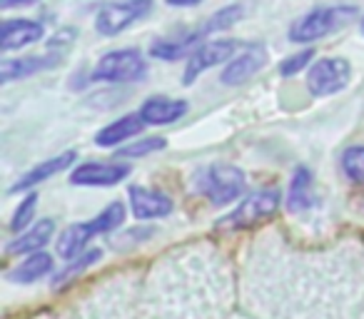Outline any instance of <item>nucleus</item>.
I'll return each mask as SVG.
<instances>
[{"label": "nucleus", "instance_id": "nucleus-14", "mask_svg": "<svg viewBox=\"0 0 364 319\" xmlns=\"http://www.w3.org/2000/svg\"><path fill=\"white\" fill-rule=\"evenodd\" d=\"M188 112V102L172 100V97H150L140 107V115L147 125H170Z\"/></svg>", "mask_w": 364, "mask_h": 319}, {"label": "nucleus", "instance_id": "nucleus-25", "mask_svg": "<svg viewBox=\"0 0 364 319\" xmlns=\"http://www.w3.org/2000/svg\"><path fill=\"white\" fill-rule=\"evenodd\" d=\"M97 259H100V249H90L87 254H82L80 257V262H75V264H70V267L65 269L63 274H58V282H55V287H60L63 282H68L70 277H75V274H80L82 269H87L90 264H95Z\"/></svg>", "mask_w": 364, "mask_h": 319}, {"label": "nucleus", "instance_id": "nucleus-4", "mask_svg": "<svg viewBox=\"0 0 364 319\" xmlns=\"http://www.w3.org/2000/svg\"><path fill=\"white\" fill-rule=\"evenodd\" d=\"M152 0H115V3H105L100 6L95 16V28L100 36H120L137 21L150 16Z\"/></svg>", "mask_w": 364, "mask_h": 319}, {"label": "nucleus", "instance_id": "nucleus-19", "mask_svg": "<svg viewBox=\"0 0 364 319\" xmlns=\"http://www.w3.org/2000/svg\"><path fill=\"white\" fill-rule=\"evenodd\" d=\"M314 205V193H312V175L307 168H299L294 173V180L289 185V198L287 207L289 212H304Z\"/></svg>", "mask_w": 364, "mask_h": 319}, {"label": "nucleus", "instance_id": "nucleus-23", "mask_svg": "<svg viewBox=\"0 0 364 319\" xmlns=\"http://www.w3.org/2000/svg\"><path fill=\"white\" fill-rule=\"evenodd\" d=\"M167 142L162 137H147V140H140L135 145H127L120 150V157H142V155H150V152L162 150Z\"/></svg>", "mask_w": 364, "mask_h": 319}, {"label": "nucleus", "instance_id": "nucleus-24", "mask_svg": "<svg viewBox=\"0 0 364 319\" xmlns=\"http://www.w3.org/2000/svg\"><path fill=\"white\" fill-rule=\"evenodd\" d=\"M36 195H28L26 200L21 202V207L16 210V215H13V222H11V227H13V232H21L23 227H28V222L33 220V215H36Z\"/></svg>", "mask_w": 364, "mask_h": 319}, {"label": "nucleus", "instance_id": "nucleus-27", "mask_svg": "<svg viewBox=\"0 0 364 319\" xmlns=\"http://www.w3.org/2000/svg\"><path fill=\"white\" fill-rule=\"evenodd\" d=\"M36 0H0V8H6V11H11V8H18V6H33Z\"/></svg>", "mask_w": 364, "mask_h": 319}, {"label": "nucleus", "instance_id": "nucleus-2", "mask_svg": "<svg viewBox=\"0 0 364 319\" xmlns=\"http://www.w3.org/2000/svg\"><path fill=\"white\" fill-rule=\"evenodd\" d=\"M357 16V8L352 6H332V8H317L302 16L292 28H289V40L292 43H314L319 38L329 36L337 28L347 26Z\"/></svg>", "mask_w": 364, "mask_h": 319}, {"label": "nucleus", "instance_id": "nucleus-20", "mask_svg": "<svg viewBox=\"0 0 364 319\" xmlns=\"http://www.w3.org/2000/svg\"><path fill=\"white\" fill-rule=\"evenodd\" d=\"M53 269V257L46 252H33L28 259H23L16 269L11 272L13 282H36V279L46 277L48 272Z\"/></svg>", "mask_w": 364, "mask_h": 319}, {"label": "nucleus", "instance_id": "nucleus-7", "mask_svg": "<svg viewBox=\"0 0 364 319\" xmlns=\"http://www.w3.org/2000/svg\"><path fill=\"white\" fill-rule=\"evenodd\" d=\"M279 207V193L267 190V193H257L252 198H247L232 215L220 222V227H230V229H245L252 227V225L262 222V220L272 217Z\"/></svg>", "mask_w": 364, "mask_h": 319}, {"label": "nucleus", "instance_id": "nucleus-9", "mask_svg": "<svg viewBox=\"0 0 364 319\" xmlns=\"http://www.w3.org/2000/svg\"><path fill=\"white\" fill-rule=\"evenodd\" d=\"M130 175V168L120 163H85L73 170V185H87V188H110L125 180Z\"/></svg>", "mask_w": 364, "mask_h": 319}, {"label": "nucleus", "instance_id": "nucleus-17", "mask_svg": "<svg viewBox=\"0 0 364 319\" xmlns=\"http://www.w3.org/2000/svg\"><path fill=\"white\" fill-rule=\"evenodd\" d=\"M75 160V152H63V155L58 157H50V160H43L41 165H36L33 170H28L26 175H23L21 180H18L16 185H13V193H21V190H31L36 188L38 183H43V180L53 178V175L63 173V170L68 168V165Z\"/></svg>", "mask_w": 364, "mask_h": 319}, {"label": "nucleus", "instance_id": "nucleus-6", "mask_svg": "<svg viewBox=\"0 0 364 319\" xmlns=\"http://www.w3.org/2000/svg\"><path fill=\"white\" fill-rule=\"evenodd\" d=\"M352 75V67L344 58H322L317 60L307 72V87L312 95H334L344 90Z\"/></svg>", "mask_w": 364, "mask_h": 319}, {"label": "nucleus", "instance_id": "nucleus-3", "mask_svg": "<svg viewBox=\"0 0 364 319\" xmlns=\"http://www.w3.org/2000/svg\"><path fill=\"white\" fill-rule=\"evenodd\" d=\"M147 75V63L140 50L125 48V50H112L97 60L92 70V80L102 82H137Z\"/></svg>", "mask_w": 364, "mask_h": 319}, {"label": "nucleus", "instance_id": "nucleus-29", "mask_svg": "<svg viewBox=\"0 0 364 319\" xmlns=\"http://www.w3.org/2000/svg\"><path fill=\"white\" fill-rule=\"evenodd\" d=\"M362 33H364V21H362Z\"/></svg>", "mask_w": 364, "mask_h": 319}, {"label": "nucleus", "instance_id": "nucleus-22", "mask_svg": "<svg viewBox=\"0 0 364 319\" xmlns=\"http://www.w3.org/2000/svg\"><path fill=\"white\" fill-rule=\"evenodd\" d=\"M342 170L349 180L364 185V147H349L342 155Z\"/></svg>", "mask_w": 364, "mask_h": 319}, {"label": "nucleus", "instance_id": "nucleus-1", "mask_svg": "<svg viewBox=\"0 0 364 319\" xmlns=\"http://www.w3.org/2000/svg\"><path fill=\"white\" fill-rule=\"evenodd\" d=\"M122 220H125V205L112 202L110 207L102 210L92 222L70 225V227L60 234V239H58V254H60L63 259L75 257L87 244V239L95 237V234H105V232H110V229L120 227Z\"/></svg>", "mask_w": 364, "mask_h": 319}, {"label": "nucleus", "instance_id": "nucleus-11", "mask_svg": "<svg viewBox=\"0 0 364 319\" xmlns=\"http://www.w3.org/2000/svg\"><path fill=\"white\" fill-rule=\"evenodd\" d=\"M63 53L65 50L50 48L48 55H28V58L3 60V65H0V80L3 82L23 80V77H28V75H36V72H41V70H48V67H55L58 63H60Z\"/></svg>", "mask_w": 364, "mask_h": 319}, {"label": "nucleus", "instance_id": "nucleus-10", "mask_svg": "<svg viewBox=\"0 0 364 319\" xmlns=\"http://www.w3.org/2000/svg\"><path fill=\"white\" fill-rule=\"evenodd\" d=\"M264 60H267V50L262 45H257V43L245 45L240 55L232 58L223 70V82L225 85H240V82L250 80L264 65Z\"/></svg>", "mask_w": 364, "mask_h": 319}, {"label": "nucleus", "instance_id": "nucleus-8", "mask_svg": "<svg viewBox=\"0 0 364 319\" xmlns=\"http://www.w3.org/2000/svg\"><path fill=\"white\" fill-rule=\"evenodd\" d=\"M235 50H237V43H232V40L203 43L188 60V67H185V85H193V82L198 80L203 72H208L210 67L220 65V63H225V60H232Z\"/></svg>", "mask_w": 364, "mask_h": 319}, {"label": "nucleus", "instance_id": "nucleus-26", "mask_svg": "<svg viewBox=\"0 0 364 319\" xmlns=\"http://www.w3.org/2000/svg\"><path fill=\"white\" fill-rule=\"evenodd\" d=\"M314 58V53L312 50H302V53H297V55H292V58H287V60L279 65V72L282 75H297L302 67H307L309 65V60Z\"/></svg>", "mask_w": 364, "mask_h": 319}, {"label": "nucleus", "instance_id": "nucleus-5", "mask_svg": "<svg viewBox=\"0 0 364 319\" xmlns=\"http://www.w3.org/2000/svg\"><path fill=\"white\" fill-rule=\"evenodd\" d=\"M198 188L213 205H228L245 193V175L235 165H213L200 175Z\"/></svg>", "mask_w": 364, "mask_h": 319}, {"label": "nucleus", "instance_id": "nucleus-21", "mask_svg": "<svg viewBox=\"0 0 364 319\" xmlns=\"http://www.w3.org/2000/svg\"><path fill=\"white\" fill-rule=\"evenodd\" d=\"M242 6H228L223 8L220 13H215V16H210L208 21H205L203 26V33L205 36H210V33H218V31H228V28H232L235 23L242 18Z\"/></svg>", "mask_w": 364, "mask_h": 319}, {"label": "nucleus", "instance_id": "nucleus-13", "mask_svg": "<svg viewBox=\"0 0 364 319\" xmlns=\"http://www.w3.org/2000/svg\"><path fill=\"white\" fill-rule=\"evenodd\" d=\"M130 202L137 220L165 217V215L172 212V200L147 188H130Z\"/></svg>", "mask_w": 364, "mask_h": 319}, {"label": "nucleus", "instance_id": "nucleus-15", "mask_svg": "<svg viewBox=\"0 0 364 319\" xmlns=\"http://www.w3.org/2000/svg\"><path fill=\"white\" fill-rule=\"evenodd\" d=\"M142 127H145V120H142L140 112H137V115H125V117H120V120L110 122L107 127H102L95 135V145L115 147V145H120V142L130 140V137L140 135Z\"/></svg>", "mask_w": 364, "mask_h": 319}, {"label": "nucleus", "instance_id": "nucleus-28", "mask_svg": "<svg viewBox=\"0 0 364 319\" xmlns=\"http://www.w3.org/2000/svg\"><path fill=\"white\" fill-rule=\"evenodd\" d=\"M200 0H167V6L172 8H190V6H198Z\"/></svg>", "mask_w": 364, "mask_h": 319}, {"label": "nucleus", "instance_id": "nucleus-18", "mask_svg": "<svg viewBox=\"0 0 364 319\" xmlns=\"http://www.w3.org/2000/svg\"><path fill=\"white\" fill-rule=\"evenodd\" d=\"M53 229H55L53 220H41V222L33 225L28 232H23L18 239H13V242L8 244V252H13V254L38 252V249H41L43 244H48V239L53 237Z\"/></svg>", "mask_w": 364, "mask_h": 319}, {"label": "nucleus", "instance_id": "nucleus-12", "mask_svg": "<svg viewBox=\"0 0 364 319\" xmlns=\"http://www.w3.org/2000/svg\"><path fill=\"white\" fill-rule=\"evenodd\" d=\"M46 36V28L43 23L26 21V18H18V21H6L3 23V31H0V50L11 53L21 50V48L31 45V43L43 40Z\"/></svg>", "mask_w": 364, "mask_h": 319}, {"label": "nucleus", "instance_id": "nucleus-16", "mask_svg": "<svg viewBox=\"0 0 364 319\" xmlns=\"http://www.w3.org/2000/svg\"><path fill=\"white\" fill-rule=\"evenodd\" d=\"M203 38H205L203 28H198L195 33H188V36L177 38V40H160V43H155V45L150 48V55L152 58H160V60H167V63L180 60V58H185V55H193V53L198 50L200 45H203V43H200Z\"/></svg>", "mask_w": 364, "mask_h": 319}]
</instances>
